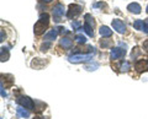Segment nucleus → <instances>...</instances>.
I'll return each instance as SVG.
<instances>
[{
  "label": "nucleus",
  "instance_id": "9b49d317",
  "mask_svg": "<svg viewBox=\"0 0 148 119\" xmlns=\"http://www.w3.org/2000/svg\"><path fill=\"white\" fill-rule=\"evenodd\" d=\"M127 10L130 12H133V14H140L141 12V6H140V4H137V3H132L127 6Z\"/></svg>",
  "mask_w": 148,
  "mask_h": 119
},
{
  "label": "nucleus",
  "instance_id": "1a4fd4ad",
  "mask_svg": "<svg viewBox=\"0 0 148 119\" xmlns=\"http://www.w3.org/2000/svg\"><path fill=\"white\" fill-rule=\"evenodd\" d=\"M58 33H59V32H58V28H53V30H51L48 33H46V34H45V38H43V39L46 41V42H51V41H53V39L57 38Z\"/></svg>",
  "mask_w": 148,
  "mask_h": 119
},
{
  "label": "nucleus",
  "instance_id": "b1692460",
  "mask_svg": "<svg viewBox=\"0 0 148 119\" xmlns=\"http://www.w3.org/2000/svg\"><path fill=\"white\" fill-rule=\"evenodd\" d=\"M145 32L148 33V19L145 20Z\"/></svg>",
  "mask_w": 148,
  "mask_h": 119
},
{
  "label": "nucleus",
  "instance_id": "412c9836",
  "mask_svg": "<svg viewBox=\"0 0 148 119\" xmlns=\"http://www.w3.org/2000/svg\"><path fill=\"white\" fill-rule=\"evenodd\" d=\"M98 66H99V64H94V65H90V66H85V69L88 71H91V70H96Z\"/></svg>",
  "mask_w": 148,
  "mask_h": 119
},
{
  "label": "nucleus",
  "instance_id": "2eb2a0df",
  "mask_svg": "<svg viewBox=\"0 0 148 119\" xmlns=\"http://www.w3.org/2000/svg\"><path fill=\"white\" fill-rule=\"evenodd\" d=\"M0 54H1V62H6L9 59V52L6 48H1V50H0Z\"/></svg>",
  "mask_w": 148,
  "mask_h": 119
},
{
  "label": "nucleus",
  "instance_id": "c85d7f7f",
  "mask_svg": "<svg viewBox=\"0 0 148 119\" xmlns=\"http://www.w3.org/2000/svg\"><path fill=\"white\" fill-rule=\"evenodd\" d=\"M146 11H147V14H148V5H147V9H146Z\"/></svg>",
  "mask_w": 148,
  "mask_h": 119
},
{
  "label": "nucleus",
  "instance_id": "39448f33",
  "mask_svg": "<svg viewBox=\"0 0 148 119\" xmlns=\"http://www.w3.org/2000/svg\"><path fill=\"white\" fill-rule=\"evenodd\" d=\"M125 54H126V49H122V48H112L111 49V54H110V57L112 60H117V59H121L125 57Z\"/></svg>",
  "mask_w": 148,
  "mask_h": 119
},
{
  "label": "nucleus",
  "instance_id": "ddd939ff",
  "mask_svg": "<svg viewBox=\"0 0 148 119\" xmlns=\"http://www.w3.org/2000/svg\"><path fill=\"white\" fill-rule=\"evenodd\" d=\"M99 32L103 37H111V34H112V31H111L108 26H101Z\"/></svg>",
  "mask_w": 148,
  "mask_h": 119
},
{
  "label": "nucleus",
  "instance_id": "4be33fe9",
  "mask_svg": "<svg viewBox=\"0 0 148 119\" xmlns=\"http://www.w3.org/2000/svg\"><path fill=\"white\" fill-rule=\"evenodd\" d=\"M138 54H140V49H138V48H135V52H132V58H133V59H136Z\"/></svg>",
  "mask_w": 148,
  "mask_h": 119
},
{
  "label": "nucleus",
  "instance_id": "6e6552de",
  "mask_svg": "<svg viewBox=\"0 0 148 119\" xmlns=\"http://www.w3.org/2000/svg\"><path fill=\"white\" fill-rule=\"evenodd\" d=\"M135 68L137 71H148V59H141V60L136 62L135 64Z\"/></svg>",
  "mask_w": 148,
  "mask_h": 119
},
{
  "label": "nucleus",
  "instance_id": "5701e85b",
  "mask_svg": "<svg viewBox=\"0 0 148 119\" xmlns=\"http://www.w3.org/2000/svg\"><path fill=\"white\" fill-rule=\"evenodd\" d=\"M58 32H61V33H68V31L66 30V28H64V27H58Z\"/></svg>",
  "mask_w": 148,
  "mask_h": 119
},
{
  "label": "nucleus",
  "instance_id": "a878e982",
  "mask_svg": "<svg viewBox=\"0 0 148 119\" xmlns=\"http://www.w3.org/2000/svg\"><path fill=\"white\" fill-rule=\"evenodd\" d=\"M35 119H48V118H46V117H36Z\"/></svg>",
  "mask_w": 148,
  "mask_h": 119
},
{
  "label": "nucleus",
  "instance_id": "a211bd4d",
  "mask_svg": "<svg viewBox=\"0 0 148 119\" xmlns=\"http://www.w3.org/2000/svg\"><path fill=\"white\" fill-rule=\"evenodd\" d=\"M52 47V44H51V42H46L45 44H42V47H41V50L42 52H46V50H48V48Z\"/></svg>",
  "mask_w": 148,
  "mask_h": 119
},
{
  "label": "nucleus",
  "instance_id": "aec40b11",
  "mask_svg": "<svg viewBox=\"0 0 148 119\" xmlns=\"http://www.w3.org/2000/svg\"><path fill=\"white\" fill-rule=\"evenodd\" d=\"M100 44H101V47H104V48H108L109 45L111 44V42H110V41H105V39H104V41H101V43H100Z\"/></svg>",
  "mask_w": 148,
  "mask_h": 119
},
{
  "label": "nucleus",
  "instance_id": "f257e3e1",
  "mask_svg": "<svg viewBox=\"0 0 148 119\" xmlns=\"http://www.w3.org/2000/svg\"><path fill=\"white\" fill-rule=\"evenodd\" d=\"M48 22H49V15L48 14H42V15L40 16V20L36 22L35 25V34H42L43 32L46 31V28H47L48 26Z\"/></svg>",
  "mask_w": 148,
  "mask_h": 119
},
{
  "label": "nucleus",
  "instance_id": "7ed1b4c3",
  "mask_svg": "<svg viewBox=\"0 0 148 119\" xmlns=\"http://www.w3.org/2000/svg\"><path fill=\"white\" fill-rule=\"evenodd\" d=\"M16 102L20 104V106H22L24 108L26 109H35V102L32 101L30 97H26V96H22V97H18L16 99Z\"/></svg>",
  "mask_w": 148,
  "mask_h": 119
},
{
  "label": "nucleus",
  "instance_id": "f3484780",
  "mask_svg": "<svg viewBox=\"0 0 148 119\" xmlns=\"http://www.w3.org/2000/svg\"><path fill=\"white\" fill-rule=\"evenodd\" d=\"M120 68H121V71L122 72H127L130 70V68H131V65H130L128 62H123L121 65H120Z\"/></svg>",
  "mask_w": 148,
  "mask_h": 119
},
{
  "label": "nucleus",
  "instance_id": "0eeeda50",
  "mask_svg": "<svg viewBox=\"0 0 148 119\" xmlns=\"http://www.w3.org/2000/svg\"><path fill=\"white\" fill-rule=\"evenodd\" d=\"M112 27L117 33H125V32H126V25H125L121 20H114Z\"/></svg>",
  "mask_w": 148,
  "mask_h": 119
},
{
  "label": "nucleus",
  "instance_id": "dca6fc26",
  "mask_svg": "<svg viewBox=\"0 0 148 119\" xmlns=\"http://www.w3.org/2000/svg\"><path fill=\"white\" fill-rule=\"evenodd\" d=\"M75 41H77V43H79V44H84L86 42V37L84 34H77Z\"/></svg>",
  "mask_w": 148,
  "mask_h": 119
},
{
  "label": "nucleus",
  "instance_id": "cd10ccee",
  "mask_svg": "<svg viewBox=\"0 0 148 119\" xmlns=\"http://www.w3.org/2000/svg\"><path fill=\"white\" fill-rule=\"evenodd\" d=\"M1 41H4V32L1 31Z\"/></svg>",
  "mask_w": 148,
  "mask_h": 119
},
{
  "label": "nucleus",
  "instance_id": "393cba45",
  "mask_svg": "<svg viewBox=\"0 0 148 119\" xmlns=\"http://www.w3.org/2000/svg\"><path fill=\"white\" fill-rule=\"evenodd\" d=\"M143 48H145V50H146V52L148 53V39L146 41L145 43H143Z\"/></svg>",
  "mask_w": 148,
  "mask_h": 119
},
{
  "label": "nucleus",
  "instance_id": "f8f14e48",
  "mask_svg": "<svg viewBox=\"0 0 148 119\" xmlns=\"http://www.w3.org/2000/svg\"><path fill=\"white\" fill-rule=\"evenodd\" d=\"M61 47H63L64 49H68V48H72V45H73V42H72V39L71 38H68V37H63L61 39Z\"/></svg>",
  "mask_w": 148,
  "mask_h": 119
},
{
  "label": "nucleus",
  "instance_id": "f03ea898",
  "mask_svg": "<svg viewBox=\"0 0 148 119\" xmlns=\"http://www.w3.org/2000/svg\"><path fill=\"white\" fill-rule=\"evenodd\" d=\"M94 54L95 53H89V54H74V55H71L68 58L69 63H73V64H79V63H85V62H89L91 58H94Z\"/></svg>",
  "mask_w": 148,
  "mask_h": 119
},
{
  "label": "nucleus",
  "instance_id": "bb28decb",
  "mask_svg": "<svg viewBox=\"0 0 148 119\" xmlns=\"http://www.w3.org/2000/svg\"><path fill=\"white\" fill-rule=\"evenodd\" d=\"M40 1H43V3H51L52 0H40Z\"/></svg>",
  "mask_w": 148,
  "mask_h": 119
},
{
  "label": "nucleus",
  "instance_id": "20e7f679",
  "mask_svg": "<svg viewBox=\"0 0 148 119\" xmlns=\"http://www.w3.org/2000/svg\"><path fill=\"white\" fill-rule=\"evenodd\" d=\"M80 12H82V6L80 5L71 4V5H69V10L67 12V17L68 19H73V17H77Z\"/></svg>",
  "mask_w": 148,
  "mask_h": 119
},
{
  "label": "nucleus",
  "instance_id": "9d476101",
  "mask_svg": "<svg viewBox=\"0 0 148 119\" xmlns=\"http://www.w3.org/2000/svg\"><path fill=\"white\" fill-rule=\"evenodd\" d=\"M16 112H17V116L20 117V118H30V112L27 111V109H25L22 106H20L17 109H16Z\"/></svg>",
  "mask_w": 148,
  "mask_h": 119
},
{
  "label": "nucleus",
  "instance_id": "4468645a",
  "mask_svg": "<svg viewBox=\"0 0 148 119\" xmlns=\"http://www.w3.org/2000/svg\"><path fill=\"white\" fill-rule=\"evenodd\" d=\"M133 27L138 31H145V21L143 20H136L133 22Z\"/></svg>",
  "mask_w": 148,
  "mask_h": 119
},
{
  "label": "nucleus",
  "instance_id": "6ab92c4d",
  "mask_svg": "<svg viewBox=\"0 0 148 119\" xmlns=\"http://www.w3.org/2000/svg\"><path fill=\"white\" fill-rule=\"evenodd\" d=\"M72 27H73L74 30H82V28H80V22H78V21L72 22Z\"/></svg>",
  "mask_w": 148,
  "mask_h": 119
},
{
  "label": "nucleus",
  "instance_id": "423d86ee",
  "mask_svg": "<svg viewBox=\"0 0 148 119\" xmlns=\"http://www.w3.org/2000/svg\"><path fill=\"white\" fill-rule=\"evenodd\" d=\"M64 15V6L62 4H57L54 7H53V17H54V21L59 22L61 21V17Z\"/></svg>",
  "mask_w": 148,
  "mask_h": 119
}]
</instances>
